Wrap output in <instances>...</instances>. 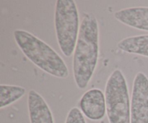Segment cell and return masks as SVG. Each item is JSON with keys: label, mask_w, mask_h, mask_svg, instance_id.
Wrapping results in <instances>:
<instances>
[{"label": "cell", "mask_w": 148, "mask_h": 123, "mask_svg": "<svg viewBox=\"0 0 148 123\" xmlns=\"http://www.w3.org/2000/svg\"><path fill=\"white\" fill-rule=\"evenodd\" d=\"M131 123H148V78L137 73L131 98Z\"/></svg>", "instance_id": "cell-5"}, {"label": "cell", "mask_w": 148, "mask_h": 123, "mask_svg": "<svg viewBox=\"0 0 148 123\" xmlns=\"http://www.w3.org/2000/svg\"><path fill=\"white\" fill-rule=\"evenodd\" d=\"M105 97L109 123H131L128 85L120 69H115L107 80Z\"/></svg>", "instance_id": "cell-4"}, {"label": "cell", "mask_w": 148, "mask_h": 123, "mask_svg": "<svg viewBox=\"0 0 148 123\" xmlns=\"http://www.w3.org/2000/svg\"><path fill=\"white\" fill-rule=\"evenodd\" d=\"M118 21L129 27L148 31V7H136L122 9L114 13Z\"/></svg>", "instance_id": "cell-8"}, {"label": "cell", "mask_w": 148, "mask_h": 123, "mask_svg": "<svg viewBox=\"0 0 148 123\" xmlns=\"http://www.w3.org/2000/svg\"><path fill=\"white\" fill-rule=\"evenodd\" d=\"M117 47L124 52L148 57V35L125 38L119 42Z\"/></svg>", "instance_id": "cell-9"}, {"label": "cell", "mask_w": 148, "mask_h": 123, "mask_svg": "<svg viewBox=\"0 0 148 123\" xmlns=\"http://www.w3.org/2000/svg\"><path fill=\"white\" fill-rule=\"evenodd\" d=\"M27 107L30 123H54L49 105L34 90H30L28 93Z\"/></svg>", "instance_id": "cell-7"}, {"label": "cell", "mask_w": 148, "mask_h": 123, "mask_svg": "<svg viewBox=\"0 0 148 123\" xmlns=\"http://www.w3.org/2000/svg\"><path fill=\"white\" fill-rule=\"evenodd\" d=\"M99 56V26L95 16L84 13L73 56V75L79 89H85L95 70Z\"/></svg>", "instance_id": "cell-1"}, {"label": "cell", "mask_w": 148, "mask_h": 123, "mask_svg": "<svg viewBox=\"0 0 148 123\" xmlns=\"http://www.w3.org/2000/svg\"><path fill=\"white\" fill-rule=\"evenodd\" d=\"M79 106L83 115L93 121L101 120L106 113L105 95L98 88L86 91L79 100Z\"/></svg>", "instance_id": "cell-6"}, {"label": "cell", "mask_w": 148, "mask_h": 123, "mask_svg": "<svg viewBox=\"0 0 148 123\" xmlns=\"http://www.w3.org/2000/svg\"><path fill=\"white\" fill-rule=\"evenodd\" d=\"M25 88L19 85H0V107H7L16 102L25 94Z\"/></svg>", "instance_id": "cell-10"}, {"label": "cell", "mask_w": 148, "mask_h": 123, "mask_svg": "<svg viewBox=\"0 0 148 123\" xmlns=\"http://www.w3.org/2000/svg\"><path fill=\"white\" fill-rule=\"evenodd\" d=\"M55 31L59 48L66 57L74 54L79 32V20L76 2L57 0L54 14Z\"/></svg>", "instance_id": "cell-3"}, {"label": "cell", "mask_w": 148, "mask_h": 123, "mask_svg": "<svg viewBox=\"0 0 148 123\" xmlns=\"http://www.w3.org/2000/svg\"><path fill=\"white\" fill-rule=\"evenodd\" d=\"M65 123H87L80 109L73 107L69 110Z\"/></svg>", "instance_id": "cell-11"}, {"label": "cell", "mask_w": 148, "mask_h": 123, "mask_svg": "<svg viewBox=\"0 0 148 123\" xmlns=\"http://www.w3.org/2000/svg\"><path fill=\"white\" fill-rule=\"evenodd\" d=\"M16 43L25 56L39 69L59 78H66L69 70L59 54L49 45L24 30H15Z\"/></svg>", "instance_id": "cell-2"}]
</instances>
